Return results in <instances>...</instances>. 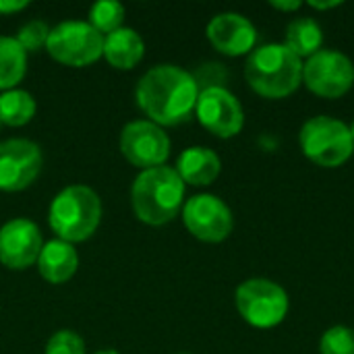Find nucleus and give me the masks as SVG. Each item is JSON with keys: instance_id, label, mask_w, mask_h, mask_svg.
Here are the masks:
<instances>
[{"instance_id": "obj_1", "label": "nucleus", "mask_w": 354, "mask_h": 354, "mask_svg": "<svg viewBox=\"0 0 354 354\" xmlns=\"http://www.w3.org/2000/svg\"><path fill=\"white\" fill-rule=\"evenodd\" d=\"M135 97L139 108L156 124L174 127L193 114L199 85L197 79L180 66L158 64L139 79Z\"/></svg>"}, {"instance_id": "obj_2", "label": "nucleus", "mask_w": 354, "mask_h": 354, "mask_svg": "<svg viewBox=\"0 0 354 354\" xmlns=\"http://www.w3.org/2000/svg\"><path fill=\"white\" fill-rule=\"evenodd\" d=\"M185 199V183L170 166L143 170L131 189V203L137 218L149 226L170 222Z\"/></svg>"}, {"instance_id": "obj_3", "label": "nucleus", "mask_w": 354, "mask_h": 354, "mask_svg": "<svg viewBox=\"0 0 354 354\" xmlns=\"http://www.w3.org/2000/svg\"><path fill=\"white\" fill-rule=\"evenodd\" d=\"M245 77L259 95L286 97L303 83V60L284 44H266L247 58Z\"/></svg>"}, {"instance_id": "obj_4", "label": "nucleus", "mask_w": 354, "mask_h": 354, "mask_svg": "<svg viewBox=\"0 0 354 354\" xmlns=\"http://www.w3.org/2000/svg\"><path fill=\"white\" fill-rule=\"evenodd\" d=\"M102 220V201L97 193L85 185H73L62 189L48 214V222L60 241L79 243L89 239Z\"/></svg>"}, {"instance_id": "obj_5", "label": "nucleus", "mask_w": 354, "mask_h": 354, "mask_svg": "<svg viewBox=\"0 0 354 354\" xmlns=\"http://www.w3.org/2000/svg\"><path fill=\"white\" fill-rule=\"evenodd\" d=\"M299 139L303 153L324 168L342 166L351 160L354 151L351 129L332 116H315L307 120L301 129Z\"/></svg>"}, {"instance_id": "obj_6", "label": "nucleus", "mask_w": 354, "mask_h": 354, "mask_svg": "<svg viewBox=\"0 0 354 354\" xmlns=\"http://www.w3.org/2000/svg\"><path fill=\"white\" fill-rule=\"evenodd\" d=\"M236 309L253 328H274L284 322L288 313L286 290L266 278H251L236 288Z\"/></svg>"}, {"instance_id": "obj_7", "label": "nucleus", "mask_w": 354, "mask_h": 354, "mask_svg": "<svg viewBox=\"0 0 354 354\" xmlns=\"http://www.w3.org/2000/svg\"><path fill=\"white\" fill-rule=\"evenodd\" d=\"M48 54L66 66H87L104 54V35L83 21H64L50 29Z\"/></svg>"}, {"instance_id": "obj_8", "label": "nucleus", "mask_w": 354, "mask_h": 354, "mask_svg": "<svg viewBox=\"0 0 354 354\" xmlns=\"http://www.w3.org/2000/svg\"><path fill=\"white\" fill-rule=\"evenodd\" d=\"M303 81L322 97H340L353 87V60L336 50H319L303 64Z\"/></svg>"}, {"instance_id": "obj_9", "label": "nucleus", "mask_w": 354, "mask_h": 354, "mask_svg": "<svg viewBox=\"0 0 354 354\" xmlns=\"http://www.w3.org/2000/svg\"><path fill=\"white\" fill-rule=\"evenodd\" d=\"M124 158L143 170L164 166L170 156V139L160 124L151 120H133L120 133Z\"/></svg>"}, {"instance_id": "obj_10", "label": "nucleus", "mask_w": 354, "mask_h": 354, "mask_svg": "<svg viewBox=\"0 0 354 354\" xmlns=\"http://www.w3.org/2000/svg\"><path fill=\"white\" fill-rule=\"evenodd\" d=\"M199 122L216 137L228 139L241 133L245 114L241 102L222 85H209L199 91L195 106Z\"/></svg>"}, {"instance_id": "obj_11", "label": "nucleus", "mask_w": 354, "mask_h": 354, "mask_svg": "<svg viewBox=\"0 0 354 354\" xmlns=\"http://www.w3.org/2000/svg\"><path fill=\"white\" fill-rule=\"evenodd\" d=\"M185 226L193 236L205 243H222L232 232L234 220L230 207L216 195H195L183 209Z\"/></svg>"}, {"instance_id": "obj_12", "label": "nucleus", "mask_w": 354, "mask_h": 354, "mask_svg": "<svg viewBox=\"0 0 354 354\" xmlns=\"http://www.w3.org/2000/svg\"><path fill=\"white\" fill-rule=\"evenodd\" d=\"M41 149L29 139H6L0 143V191L27 189L41 170Z\"/></svg>"}, {"instance_id": "obj_13", "label": "nucleus", "mask_w": 354, "mask_h": 354, "mask_svg": "<svg viewBox=\"0 0 354 354\" xmlns=\"http://www.w3.org/2000/svg\"><path fill=\"white\" fill-rule=\"evenodd\" d=\"M41 247V232L31 220L17 218L0 228V261L10 270H25L33 266Z\"/></svg>"}, {"instance_id": "obj_14", "label": "nucleus", "mask_w": 354, "mask_h": 354, "mask_svg": "<svg viewBox=\"0 0 354 354\" xmlns=\"http://www.w3.org/2000/svg\"><path fill=\"white\" fill-rule=\"evenodd\" d=\"M207 37L218 52L226 56H241L255 48L257 29L239 12H220L209 21Z\"/></svg>"}, {"instance_id": "obj_15", "label": "nucleus", "mask_w": 354, "mask_h": 354, "mask_svg": "<svg viewBox=\"0 0 354 354\" xmlns=\"http://www.w3.org/2000/svg\"><path fill=\"white\" fill-rule=\"evenodd\" d=\"M77 266H79V255L75 247L60 239L46 243L37 257V268L41 278L52 284H62L71 280L77 272Z\"/></svg>"}, {"instance_id": "obj_16", "label": "nucleus", "mask_w": 354, "mask_h": 354, "mask_svg": "<svg viewBox=\"0 0 354 354\" xmlns=\"http://www.w3.org/2000/svg\"><path fill=\"white\" fill-rule=\"evenodd\" d=\"M220 168L222 164L216 151L207 147H189L178 156L174 170L183 178V183L203 187V185H212L218 178Z\"/></svg>"}, {"instance_id": "obj_17", "label": "nucleus", "mask_w": 354, "mask_h": 354, "mask_svg": "<svg viewBox=\"0 0 354 354\" xmlns=\"http://www.w3.org/2000/svg\"><path fill=\"white\" fill-rule=\"evenodd\" d=\"M145 52L141 35L131 27H120L104 37V56L116 68H133Z\"/></svg>"}, {"instance_id": "obj_18", "label": "nucleus", "mask_w": 354, "mask_h": 354, "mask_svg": "<svg viewBox=\"0 0 354 354\" xmlns=\"http://www.w3.org/2000/svg\"><path fill=\"white\" fill-rule=\"evenodd\" d=\"M322 44H324V29L313 19L301 17L286 27L284 46L299 58H311L322 50Z\"/></svg>"}, {"instance_id": "obj_19", "label": "nucleus", "mask_w": 354, "mask_h": 354, "mask_svg": "<svg viewBox=\"0 0 354 354\" xmlns=\"http://www.w3.org/2000/svg\"><path fill=\"white\" fill-rule=\"evenodd\" d=\"M27 52L17 41V37L0 35V89H15L25 77Z\"/></svg>"}, {"instance_id": "obj_20", "label": "nucleus", "mask_w": 354, "mask_h": 354, "mask_svg": "<svg viewBox=\"0 0 354 354\" xmlns=\"http://www.w3.org/2000/svg\"><path fill=\"white\" fill-rule=\"evenodd\" d=\"M35 116V100L29 91L8 89L0 93V122L8 127H23Z\"/></svg>"}, {"instance_id": "obj_21", "label": "nucleus", "mask_w": 354, "mask_h": 354, "mask_svg": "<svg viewBox=\"0 0 354 354\" xmlns=\"http://www.w3.org/2000/svg\"><path fill=\"white\" fill-rule=\"evenodd\" d=\"M124 6L116 0H97L89 8V25L100 33H112L122 27Z\"/></svg>"}, {"instance_id": "obj_22", "label": "nucleus", "mask_w": 354, "mask_h": 354, "mask_svg": "<svg viewBox=\"0 0 354 354\" xmlns=\"http://www.w3.org/2000/svg\"><path fill=\"white\" fill-rule=\"evenodd\" d=\"M322 354H354V330L346 326H334L330 328L322 342H319Z\"/></svg>"}, {"instance_id": "obj_23", "label": "nucleus", "mask_w": 354, "mask_h": 354, "mask_svg": "<svg viewBox=\"0 0 354 354\" xmlns=\"http://www.w3.org/2000/svg\"><path fill=\"white\" fill-rule=\"evenodd\" d=\"M48 35H50L48 23L41 21V19H31V21H27V23L19 29L17 41L23 46L25 52H35V50H39L41 46H46Z\"/></svg>"}, {"instance_id": "obj_24", "label": "nucleus", "mask_w": 354, "mask_h": 354, "mask_svg": "<svg viewBox=\"0 0 354 354\" xmlns=\"http://www.w3.org/2000/svg\"><path fill=\"white\" fill-rule=\"evenodd\" d=\"M46 354H85V342L73 330H60L48 340Z\"/></svg>"}, {"instance_id": "obj_25", "label": "nucleus", "mask_w": 354, "mask_h": 354, "mask_svg": "<svg viewBox=\"0 0 354 354\" xmlns=\"http://www.w3.org/2000/svg\"><path fill=\"white\" fill-rule=\"evenodd\" d=\"M27 6H29L27 0H0V12H4V15L23 10V8H27Z\"/></svg>"}, {"instance_id": "obj_26", "label": "nucleus", "mask_w": 354, "mask_h": 354, "mask_svg": "<svg viewBox=\"0 0 354 354\" xmlns=\"http://www.w3.org/2000/svg\"><path fill=\"white\" fill-rule=\"evenodd\" d=\"M270 6H272V8H278V10H286V12H290V10H299V8L303 6V2H299V0H286V2L272 0V2H270Z\"/></svg>"}, {"instance_id": "obj_27", "label": "nucleus", "mask_w": 354, "mask_h": 354, "mask_svg": "<svg viewBox=\"0 0 354 354\" xmlns=\"http://www.w3.org/2000/svg\"><path fill=\"white\" fill-rule=\"evenodd\" d=\"M342 2L340 0H334V2H309V6H313V8H317V10H328V8H336V6H340Z\"/></svg>"}, {"instance_id": "obj_28", "label": "nucleus", "mask_w": 354, "mask_h": 354, "mask_svg": "<svg viewBox=\"0 0 354 354\" xmlns=\"http://www.w3.org/2000/svg\"><path fill=\"white\" fill-rule=\"evenodd\" d=\"M95 354H118L116 351H112V348H106V351H100V353Z\"/></svg>"}, {"instance_id": "obj_29", "label": "nucleus", "mask_w": 354, "mask_h": 354, "mask_svg": "<svg viewBox=\"0 0 354 354\" xmlns=\"http://www.w3.org/2000/svg\"><path fill=\"white\" fill-rule=\"evenodd\" d=\"M351 129V135H353V141H354V122H353V127H348Z\"/></svg>"}]
</instances>
